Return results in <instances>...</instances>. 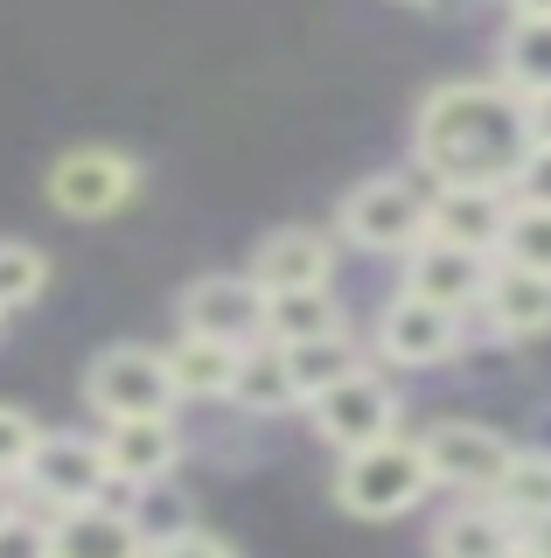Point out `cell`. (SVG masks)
<instances>
[{
    "label": "cell",
    "instance_id": "obj_22",
    "mask_svg": "<svg viewBox=\"0 0 551 558\" xmlns=\"http://www.w3.org/2000/svg\"><path fill=\"white\" fill-rule=\"evenodd\" d=\"M286 349V371H294V398L307 405V398H321L335 377H350L356 363H364V349H356V336L342 328V336H315V342H280Z\"/></svg>",
    "mask_w": 551,
    "mask_h": 558
},
{
    "label": "cell",
    "instance_id": "obj_23",
    "mask_svg": "<svg viewBox=\"0 0 551 558\" xmlns=\"http://www.w3.org/2000/svg\"><path fill=\"white\" fill-rule=\"evenodd\" d=\"M495 502L516 517V523H530V517H544L551 510V453H530V447H516L510 453V468H503V482L489 488Z\"/></svg>",
    "mask_w": 551,
    "mask_h": 558
},
{
    "label": "cell",
    "instance_id": "obj_13",
    "mask_svg": "<svg viewBox=\"0 0 551 558\" xmlns=\"http://www.w3.org/2000/svg\"><path fill=\"white\" fill-rule=\"evenodd\" d=\"M503 223H510V189L440 182L433 196H426V238H446V244H461V252L495 258V244H503Z\"/></svg>",
    "mask_w": 551,
    "mask_h": 558
},
{
    "label": "cell",
    "instance_id": "obj_32",
    "mask_svg": "<svg viewBox=\"0 0 551 558\" xmlns=\"http://www.w3.org/2000/svg\"><path fill=\"white\" fill-rule=\"evenodd\" d=\"M524 545H530V551H538V558H551V510L524 523Z\"/></svg>",
    "mask_w": 551,
    "mask_h": 558
},
{
    "label": "cell",
    "instance_id": "obj_20",
    "mask_svg": "<svg viewBox=\"0 0 551 558\" xmlns=\"http://www.w3.org/2000/svg\"><path fill=\"white\" fill-rule=\"evenodd\" d=\"M168 377H175V398H231V371H237V342L217 336H182L161 349Z\"/></svg>",
    "mask_w": 551,
    "mask_h": 558
},
{
    "label": "cell",
    "instance_id": "obj_29",
    "mask_svg": "<svg viewBox=\"0 0 551 558\" xmlns=\"http://www.w3.org/2000/svg\"><path fill=\"white\" fill-rule=\"evenodd\" d=\"M147 558H237V545H231V537H217V531H203V523H188V531L147 545Z\"/></svg>",
    "mask_w": 551,
    "mask_h": 558
},
{
    "label": "cell",
    "instance_id": "obj_7",
    "mask_svg": "<svg viewBox=\"0 0 551 558\" xmlns=\"http://www.w3.org/2000/svg\"><path fill=\"white\" fill-rule=\"evenodd\" d=\"M106 482L112 475H106V447H98V433H49L42 426L36 453H28V475H22V496L42 502V510L57 517V510H77V502H98Z\"/></svg>",
    "mask_w": 551,
    "mask_h": 558
},
{
    "label": "cell",
    "instance_id": "obj_14",
    "mask_svg": "<svg viewBox=\"0 0 551 558\" xmlns=\"http://www.w3.org/2000/svg\"><path fill=\"white\" fill-rule=\"evenodd\" d=\"M266 293H294V287H329L335 279V238L307 231V223H286V231L258 238L252 266H245Z\"/></svg>",
    "mask_w": 551,
    "mask_h": 558
},
{
    "label": "cell",
    "instance_id": "obj_1",
    "mask_svg": "<svg viewBox=\"0 0 551 558\" xmlns=\"http://www.w3.org/2000/svg\"><path fill=\"white\" fill-rule=\"evenodd\" d=\"M530 140V98H516L503 77H454L433 84L412 119V154L419 168L440 182H468V189H510Z\"/></svg>",
    "mask_w": 551,
    "mask_h": 558
},
{
    "label": "cell",
    "instance_id": "obj_2",
    "mask_svg": "<svg viewBox=\"0 0 551 558\" xmlns=\"http://www.w3.org/2000/svg\"><path fill=\"white\" fill-rule=\"evenodd\" d=\"M426 453H419V433H384L370 447H350L335 468V502L364 523H391V517H412L426 502Z\"/></svg>",
    "mask_w": 551,
    "mask_h": 558
},
{
    "label": "cell",
    "instance_id": "obj_28",
    "mask_svg": "<svg viewBox=\"0 0 551 558\" xmlns=\"http://www.w3.org/2000/svg\"><path fill=\"white\" fill-rule=\"evenodd\" d=\"M0 558H49V517L14 502V517L0 523Z\"/></svg>",
    "mask_w": 551,
    "mask_h": 558
},
{
    "label": "cell",
    "instance_id": "obj_15",
    "mask_svg": "<svg viewBox=\"0 0 551 558\" xmlns=\"http://www.w3.org/2000/svg\"><path fill=\"white\" fill-rule=\"evenodd\" d=\"M49 558H147V537L133 523V510L77 502V510L49 517Z\"/></svg>",
    "mask_w": 551,
    "mask_h": 558
},
{
    "label": "cell",
    "instance_id": "obj_36",
    "mask_svg": "<svg viewBox=\"0 0 551 558\" xmlns=\"http://www.w3.org/2000/svg\"><path fill=\"white\" fill-rule=\"evenodd\" d=\"M0 328H8V314H0Z\"/></svg>",
    "mask_w": 551,
    "mask_h": 558
},
{
    "label": "cell",
    "instance_id": "obj_18",
    "mask_svg": "<svg viewBox=\"0 0 551 558\" xmlns=\"http://www.w3.org/2000/svg\"><path fill=\"white\" fill-rule=\"evenodd\" d=\"M495 77H503L516 98L551 92V14H510L503 43H495Z\"/></svg>",
    "mask_w": 551,
    "mask_h": 558
},
{
    "label": "cell",
    "instance_id": "obj_8",
    "mask_svg": "<svg viewBox=\"0 0 551 558\" xmlns=\"http://www.w3.org/2000/svg\"><path fill=\"white\" fill-rule=\"evenodd\" d=\"M419 453H426V475L433 488H461V496H489L510 468V440L481 418H440V426L419 433Z\"/></svg>",
    "mask_w": 551,
    "mask_h": 558
},
{
    "label": "cell",
    "instance_id": "obj_11",
    "mask_svg": "<svg viewBox=\"0 0 551 558\" xmlns=\"http://www.w3.org/2000/svg\"><path fill=\"white\" fill-rule=\"evenodd\" d=\"M489 266L495 258H481V252H461V244H446V238H419L405 252V287L399 293H419V301H433L446 314H468V307H481Z\"/></svg>",
    "mask_w": 551,
    "mask_h": 558
},
{
    "label": "cell",
    "instance_id": "obj_35",
    "mask_svg": "<svg viewBox=\"0 0 551 558\" xmlns=\"http://www.w3.org/2000/svg\"><path fill=\"white\" fill-rule=\"evenodd\" d=\"M503 558H538V551H530V545H524V537H516V545H510Z\"/></svg>",
    "mask_w": 551,
    "mask_h": 558
},
{
    "label": "cell",
    "instance_id": "obj_24",
    "mask_svg": "<svg viewBox=\"0 0 551 558\" xmlns=\"http://www.w3.org/2000/svg\"><path fill=\"white\" fill-rule=\"evenodd\" d=\"M49 293V252L28 238H0V314H22Z\"/></svg>",
    "mask_w": 551,
    "mask_h": 558
},
{
    "label": "cell",
    "instance_id": "obj_17",
    "mask_svg": "<svg viewBox=\"0 0 551 558\" xmlns=\"http://www.w3.org/2000/svg\"><path fill=\"white\" fill-rule=\"evenodd\" d=\"M516 537H524V523L495 496H475V502H454L433 523V558H503Z\"/></svg>",
    "mask_w": 551,
    "mask_h": 558
},
{
    "label": "cell",
    "instance_id": "obj_25",
    "mask_svg": "<svg viewBox=\"0 0 551 558\" xmlns=\"http://www.w3.org/2000/svg\"><path fill=\"white\" fill-rule=\"evenodd\" d=\"M495 258H503V266H524V272H551V209L510 203V223H503Z\"/></svg>",
    "mask_w": 551,
    "mask_h": 558
},
{
    "label": "cell",
    "instance_id": "obj_6",
    "mask_svg": "<svg viewBox=\"0 0 551 558\" xmlns=\"http://www.w3.org/2000/svg\"><path fill=\"white\" fill-rule=\"evenodd\" d=\"M399 384H391L384 371H370V363H356L350 377H335L321 398H307V418H315V433L329 440L335 453L350 447H370L384 440V433H399Z\"/></svg>",
    "mask_w": 551,
    "mask_h": 558
},
{
    "label": "cell",
    "instance_id": "obj_10",
    "mask_svg": "<svg viewBox=\"0 0 551 558\" xmlns=\"http://www.w3.org/2000/svg\"><path fill=\"white\" fill-rule=\"evenodd\" d=\"M370 342H377V356L399 363V371H433V363L461 356V314L419 301V293H391Z\"/></svg>",
    "mask_w": 551,
    "mask_h": 558
},
{
    "label": "cell",
    "instance_id": "obj_21",
    "mask_svg": "<svg viewBox=\"0 0 551 558\" xmlns=\"http://www.w3.org/2000/svg\"><path fill=\"white\" fill-rule=\"evenodd\" d=\"M350 314H342L335 287H294V293H266V336L272 342H315V336H342Z\"/></svg>",
    "mask_w": 551,
    "mask_h": 558
},
{
    "label": "cell",
    "instance_id": "obj_3",
    "mask_svg": "<svg viewBox=\"0 0 551 558\" xmlns=\"http://www.w3.org/2000/svg\"><path fill=\"white\" fill-rule=\"evenodd\" d=\"M335 231L342 244H356L370 258H405L426 238V189L405 182V174H370V182H356L342 196Z\"/></svg>",
    "mask_w": 551,
    "mask_h": 558
},
{
    "label": "cell",
    "instance_id": "obj_4",
    "mask_svg": "<svg viewBox=\"0 0 551 558\" xmlns=\"http://www.w3.org/2000/svg\"><path fill=\"white\" fill-rule=\"evenodd\" d=\"M84 405L112 426V418H161V412H175L182 398H175V377H168L161 349L112 342L84 363Z\"/></svg>",
    "mask_w": 551,
    "mask_h": 558
},
{
    "label": "cell",
    "instance_id": "obj_33",
    "mask_svg": "<svg viewBox=\"0 0 551 558\" xmlns=\"http://www.w3.org/2000/svg\"><path fill=\"white\" fill-rule=\"evenodd\" d=\"M510 14H551V0H510Z\"/></svg>",
    "mask_w": 551,
    "mask_h": 558
},
{
    "label": "cell",
    "instance_id": "obj_19",
    "mask_svg": "<svg viewBox=\"0 0 551 558\" xmlns=\"http://www.w3.org/2000/svg\"><path fill=\"white\" fill-rule=\"evenodd\" d=\"M231 405L237 412H286V405H301L294 398V371H286V349L272 342V336H258L237 349V371H231Z\"/></svg>",
    "mask_w": 551,
    "mask_h": 558
},
{
    "label": "cell",
    "instance_id": "obj_27",
    "mask_svg": "<svg viewBox=\"0 0 551 558\" xmlns=\"http://www.w3.org/2000/svg\"><path fill=\"white\" fill-rule=\"evenodd\" d=\"M154 488H161V482H154ZM154 488H140V496H133V523H140L147 545H161V537L188 531V523H196V510H188L182 496H154Z\"/></svg>",
    "mask_w": 551,
    "mask_h": 558
},
{
    "label": "cell",
    "instance_id": "obj_5",
    "mask_svg": "<svg viewBox=\"0 0 551 558\" xmlns=\"http://www.w3.org/2000/svg\"><path fill=\"white\" fill-rule=\"evenodd\" d=\"M49 209H63V217L77 223H98V217H119L133 196H140V161L119 147H98V140H84V147L57 154L49 161V182H42Z\"/></svg>",
    "mask_w": 551,
    "mask_h": 558
},
{
    "label": "cell",
    "instance_id": "obj_9",
    "mask_svg": "<svg viewBox=\"0 0 551 558\" xmlns=\"http://www.w3.org/2000/svg\"><path fill=\"white\" fill-rule=\"evenodd\" d=\"M175 322L188 336H217V342H258L266 336V287L252 272H203L182 287L175 301Z\"/></svg>",
    "mask_w": 551,
    "mask_h": 558
},
{
    "label": "cell",
    "instance_id": "obj_12",
    "mask_svg": "<svg viewBox=\"0 0 551 558\" xmlns=\"http://www.w3.org/2000/svg\"><path fill=\"white\" fill-rule=\"evenodd\" d=\"M98 447H106V475L126 482V488H154V482H168L182 468L175 412H161V418H112V426L98 433Z\"/></svg>",
    "mask_w": 551,
    "mask_h": 558
},
{
    "label": "cell",
    "instance_id": "obj_26",
    "mask_svg": "<svg viewBox=\"0 0 551 558\" xmlns=\"http://www.w3.org/2000/svg\"><path fill=\"white\" fill-rule=\"evenodd\" d=\"M36 440H42V418H36V412H22V405H0V482H14V488H22Z\"/></svg>",
    "mask_w": 551,
    "mask_h": 558
},
{
    "label": "cell",
    "instance_id": "obj_31",
    "mask_svg": "<svg viewBox=\"0 0 551 558\" xmlns=\"http://www.w3.org/2000/svg\"><path fill=\"white\" fill-rule=\"evenodd\" d=\"M530 140H538V147H551V92L530 98Z\"/></svg>",
    "mask_w": 551,
    "mask_h": 558
},
{
    "label": "cell",
    "instance_id": "obj_16",
    "mask_svg": "<svg viewBox=\"0 0 551 558\" xmlns=\"http://www.w3.org/2000/svg\"><path fill=\"white\" fill-rule=\"evenodd\" d=\"M481 314H489L495 336L530 342L551 336V272H524V266H489V287H481Z\"/></svg>",
    "mask_w": 551,
    "mask_h": 558
},
{
    "label": "cell",
    "instance_id": "obj_34",
    "mask_svg": "<svg viewBox=\"0 0 551 558\" xmlns=\"http://www.w3.org/2000/svg\"><path fill=\"white\" fill-rule=\"evenodd\" d=\"M14 517V482H0V523Z\"/></svg>",
    "mask_w": 551,
    "mask_h": 558
},
{
    "label": "cell",
    "instance_id": "obj_30",
    "mask_svg": "<svg viewBox=\"0 0 551 558\" xmlns=\"http://www.w3.org/2000/svg\"><path fill=\"white\" fill-rule=\"evenodd\" d=\"M510 203L551 209V147H530L524 154V168H516V182H510Z\"/></svg>",
    "mask_w": 551,
    "mask_h": 558
}]
</instances>
